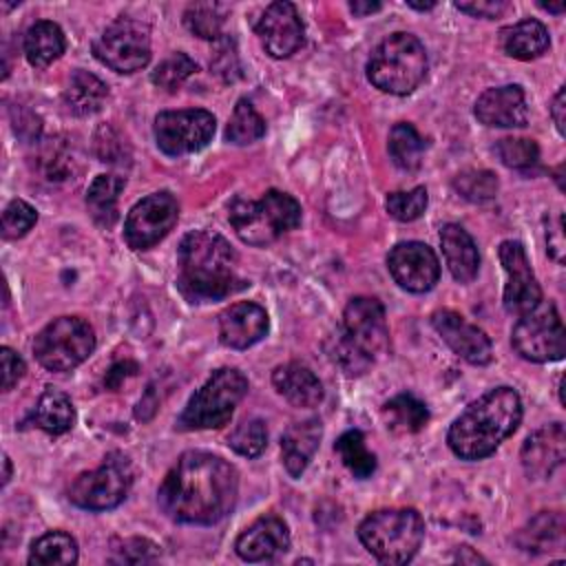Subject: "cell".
<instances>
[{
    "label": "cell",
    "mask_w": 566,
    "mask_h": 566,
    "mask_svg": "<svg viewBox=\"0 0 566 566\" xmlns=\"http://www.w3.org/2000/svg\"><path fill=\"white\" fill-rule=\"evenodd\" d=\"M237 469L208 451H186L166 473L157 491L159 509L179 524L210 526L237 504Z\"/></svg>",
    "instance_id": "6da1fadb"
},
{
    "label": "cell",
    "mask_w": 566,
    "mask_h": 566,
    "mask_svg": "<svg viewBox=\"0 0 566 566\" xmlns=\"http://www.w3.org/2000/svg\"><path fill=\"white\" fill-rule=\"evenodd\" d=\"M245 283L237 274V252L212 230L188 232L177 250V287L190 303L219 301Z\"/></svg>",
    "instance_id": "7a4b0ae2"
},
{
    "label": "cell",
    "mask_w": 566,
    "mask_h": 566,
    "mask_svg": "<svg viewBox=\"0 0 566 566\" xmlns=\"http://www.w3.org/2000/svg\"><path fill=\"white\" fill-rule=\"evenodd\" d=\"M522 420V400L513 387H493L473 400L449 427V449L462 460H482L513 436Z\"/></svg>",
    "instance_id": "3957f363"
},
{
    "label": "cell",
    "mask_w": 566,
    "mask_h": 566,
    "mask_svg": "<svg viewBox=\"0 0 566 566\" xmlns=\"http://www.w3.org/2000/svg\"><path fill=\"white\" fill-rule=\"evenodd\" d=\"M422 42L405 31L387 35L367 60V80L382 93L409 95L427 75Z\"/></svg>",
    "instance_id": "277c9868"
},
{
    "label": "cell",
    "mask_w": 566,
    "mask_h": 566,
    "mask_svg": "<svg viewBox=\"0 0 566 566\" xmlns=\"http://www.w3.org/2000/svg\"><path fill=\"white\" fill-rule=\"evenodd\" d=\"M228 221L248 245H268L301 223L298 201L281 190H268L261 199L237 197L228 208Z\"/></svg>",
    "instance_id": "5b68a950"
},
{
    "label": "cell",
    "mask_w": 566,
    "mask_h": 566,
    "mask_svg": "<svg viewBox=\"0 0 566 566\" xmlns=\"http://www.w3.org/2000/svg\"><path fill=\"white\" fill-rule=\"evenodd\" d=\"M363 546L382 564H407L424 537V522L416 509H382L358 526Z\"/></svg>",
    "instance_id": "8992f818"
},
{
    "label": "cell",
    "mask_w": 566,
    "mask_h": 566,
    "mask_svg": "<svg viewBox=\"0 0 566 566\" xmlns=\"http://www.w3.org/2000/svg\"><path fill=\"white\" fill-rule=\"evenodd\" d=\"M248 394V378L234 367H221L190 396L177 427L184 431L219 429L230 422L234 407Z\"/></svg>",
    "instance_id": "52a82bcc"
},
{
    "label": "cell",
    "mask_w": 566,
    "mask_h": 566,
    "mask_svg": "<svg viewBox=\"0 0 566 566\" xmlns=\"http://www.w3.org/2000/svg\"><path fill=\"white\" fill-rule=\"evenodd\" d=\"M95 349V332L80 316H60L42 327L33 340L38 363L49 371H71Z\"/></svg>",
    "instance_id": "ba28073f"
},
{
    "label": "cell",
    "mask_w": 566,
    "mask_h": 566,
    "mask_svg": "<svg viewBox=\"0 0 566 566\" xmlns=\"http://www.w3.org/2000/svg\"><path fill=\"white\" fill-rule=\"evenodd\" d=\"M133 484L130 460L122 453L104 458L102 467L75 478L69 489V500L86 511H108L124 502Z\"/></svg>",
    "instance_id": "9c48e42d"
},
{
    "label": "cell",
    "mask_w": 566,
    "mask_h": 566,
    "mask_svg": "<svg viewBox=\"0 0 566 566\" xmlns=\"http://www.w3.org/2000/svg\"><path fill=\"white\" fill-rule=\"evenodd\" d=\"M515 352L531 363L562 360L566 352V332L553 303H539L522 314L511 332Z\"/></svg>",
    "instance_id": "30bf717a"
},
{
    "label": "cell",
    "mask_w": 566,
    "mask_h": 566,
    "mask_svg": "<svg viewBox=\"0 0 566 566\" xmlns=\"http://www.w3.org/2000/svg\"><path fill=\"white\" fill-rule=\"evenodd\" d=\"M93 55L115 73H135L150 60V31L133 18H117L93 42Z\"/></svg>",
    "instance_id": "8fae6325"
},
{
    "label": "cell",
    "mask_w": 566,
    "mask_h": 566,
    "mask_svg": "<svg viewBox=\"0 0 566 566\" xmlns=\"http://www.w3.org/2000/svg\"><path fill=\"white\" fill-rule=\"evenodd\" d=\"M214 115L203 108L161 111L153 124L159 150L170 157H181L206 148L214 135Z\"/></svg>",
    "instance_id": "7c38bea8"
},
{
    "label": "cell",
    "mask_w": 566,
    "mask_h": 566,
    "mask_svg": "<svg viewBox=\"0 0 566 566\" xmlns=\"http://www.w3.org/2000/svg\"><path fill=\"white\" fill-rule=\"evenodd\" d=\"M179 206L168 190L139 199L124 223V239L133 250H148L159 243L177 223Z\"/></svg>",
    "instance_id": "4fadbf2b"
},
{
    "label": "cell",
    "mask_w": 566,
    "mask_h": 566,
    "mask_svg": "<svg viewBox=\"0 0 566 566\" xmlns=\"http://www.w3.org/2000/svg\"><path fill=\"white\" fill-rule=\"evenodd\" d=\"M343 336L371 363L389 349L385 307L374 296H354L343 312Z\"/></svg>",
    "instance_id": "5bb4252c"
},
{
    "label": "cell",
    "mask_w": 566,
    "mask_h": 566,
    "mask_svg": "<svg viewBox=\"0 0 566 566\" xmlns=\"http://www.w3.org/2000/svg\"><path fill=\"white\" fill-rule=\"evenodd\" d=\"M500 263L506 274L504 283V310L522 316L542 303V287L531 270L528 256L520 241L506 239L500 243Z\"/></svg>",
    "instance_id": "9a60e30c"
},
{
    "label": "cell",
    "mask_w": 566,
    "mask_h": 566,
    "mask_svg": "<svg viewBox=\"0 0 566 566\" xmlns=\"http://www.w3.org/2000/svg\"><path fill=\"white\" fill-rule=\"evenodd\" d=\"M387 268L394 281L413 294L429 292L440 279V261L436 252L420 241H402L387 254Z\"/></svg>",
    "instance_id": "2e32d148"
},
{
    "label": "cell",
    "mask_w": 566,
    "mask_h": 566,
    "mask_svg": "<svg viewBox=\"0 0 566 566\" xmlns=\"http://www.w3.org/2000/svg\"><path fill=\"white\" fill-rule=\"evenodd\" d=\"M256 35L268 55L283 60L296 53L305 42L303 20L292 2H272L256 20Z\"/></svg>",
    "instance_id": "e0dca14e"
},
{
    "label": "cell",
    "mask_w": 566,
    "mask_h": 566,
    "mask_svg": "<svg viewBox=\"0 0 566 566\" xmlns=\"http://www.w3.org/2000/svg\"><path fill=\"white\" fill-rule=\"evenodd\" d=\"M431 325L449 349L471 365H486L493 358L489 336L462 314L453 310H438L431 314Z\"/></svg>",
    "instance_id": "ac0fdd59"
},
{
    "label": "cell",
    "mask_w": 566,
    "mask_h": 566,
    "mask_svg": "<svg viewBox=\"0 0 566 566\" xmlns=\"http://www.w3.org/2000/svg\"><path fill=\"white\" fill-rule=\"evenodd\" d=\"M478 122L491 128H522L528 122L526 95L520 84L486 88L473 106Z\"/></svg>",
    "instance_id": "d6986e66"
},
{
    "label": "cell",
    "mask_w": 566,
    "mask_h": 566,
    "mask_svg": "<svg viewBox=\"0 0 566 566\" xmlns=\"http://www.w3.org/2000/svg\"><path fill=\"white\" fill-rule=\"evenodd\" d=\"M268 312L252 301L232 303L219 314V340L230 349L252 347L268 334Z\"/></svg>",
    "instance_id": "ffe728a7"
},
{
    "label": "cell",
    "mask_w": 566,
    "mask_h": 566,
    "mask_svg": "<svg viewBox=\"0 0 566 566\" xmlns=\"http://www.w3.org/2000/svg\"><path fill=\"white\" fill-rule=\"evenodd\" d=\"M290 548L287 524L276 515L252 522L234 542V551L245 562H265Z\"/></svg>",
    "instance_id": "44dd1931"
},
{
    "label": "cell",
    "mask_w": 566,
    "mask_h": 566,
    "mask_svg": "<svg viewBox=\"0 0 566 566\" xmlns=\"http://www.w3.org/2000/svg\"><path fill=\"white\" fill-rule=\"evenodd\" d=\"M566 455V431L562 422H551L531 433L522 447V464L531 478H548L562 467Z\"/></svg>",
    "instance_id": "7402d4cb"
},
{
    "label": "cell",
    "mask_w": 566,
    "mask_h": 566,
    "mask_svg": "<svg viewBox=\"0 0 566 566\" xmlns=\"http://www.w3.org/2000/svg\"><path fill=\"white\" fill-rule=\"evenodd\" d=\"M272 385L294 407H316L323 400V385L318 376L303 363H285L272 371Z\"/></svg>",
    "instance_id": "603a6c76"
},
{
    "label": "cell",
    "mask_w": 566,
    "mask_h": 566,
    "mask_svg": "<svg viewBox=\"0 0 566 566\" xmlns=\"http://www.w3.org/2000/svg\"><path fill=\"white\" fill-rule=\"evenodd\" d=\"M440 245L451 276L460 283H471L480 270V254L473 237L458 223H447L440 230Z\"/></svg>",
    "instance_id": "cb8c5ba5"
},
{
    "label": "cell",
    "mask_w": 566,
    "mask_h": 566,
    "mask_svg": "<svg viewBox=\"0 0 566 566\" xmlns=\"http://www.w3.org/2000/svg\"><path fill=\"white\" fill-rule=\"evenodd\" d=\"M323 438V427L316 418H307L301 422H294L285 429L281 438V458L283 467L292 478H298L310 460L314 458L318 444Z\"/></svg>",
    "instance_id": "d4e9b609"
},
{
    "label": "cell",
    "mask_w": 566,
    "mask_h": 566,
    "mask_svg": "<svg viewBox=\"0 0 566 566\" xmlns=\"http://www.w3.org/2000/svg\"><path fill=\"white\" fill-rule=\"evenodd\" d=\"M24 422H31L49 436H62L75 424V407L64 391L46 387Z\"/></svg>",
    "instance_id": "484cf974"
},
{
    "label": "cell",
    "mask_w": 566,
    "mask_h": 566,
    "mask_svg": "<svg viewBox=\"0 0 566 566\" xmlns=\"http://www.w3.org/2000/svg\"><path fill=\"white\" fill-rule=\"evenodd\" d=\"M500 40H502L504 53L522 62L539 57L551 44L548 29L535 18H526L502 29Z\"/></svg>",
    "instance_id": "4316f807"
},
{
    "label": "cell",
    "mask_w": 566,
    "mask_h": 566,
    "mask_svg": "<svg viewBox=\"0 0 566 566\" xmlns=\"http://www.w3.org/2000/svg\"><path fill=\"white\" fill-rule=\"evenodd\" d=\"M22 49H24V57L31 66L44 69L64 53V49H66L64 31L60 29V24H55L51 20H38L27 29Z\"/></svg>",
    "instance_id": "83f0119b"
},
{
    "label": "cell",
    "mask_w": 566,
    "mask_h": 566,
    "mask_svg": "<svg viewBox=\"0 0 566 566\" xmlns=\"http://www.w3.org/2000/svg\"><path fill=\"white\" fill-rule=\"evenodd\" d=\"M526 553H551L564 546V517L555 511H542L515 537Z\"/></svg>",
    "instance_id": "f1b7e54d"
},
{
    "label": "cell",
    "mask_w": 566,
    "mask_h": 566,
    "mask_svg": "<svg viewBox=\"0 0 566 566\" xmlns=\"http://www.w3.org/2000/svg\"><path fill=\"white\" fill-rule=\"evenodd\" d=\"M108 97V86L88 71H73L64 91L66 108L77 117H88L102 108Z\"/></svg>",
    "instance_id": "f546056e"
},
{
    "label": "cell",
    "mask_w": 566,
    "mask_h": 566,
    "mask_svg": "<svg viewBox=\"0 0 566 566\" xmlns=\"http://www.w3.org/2000/svg\"><path fill=\"white\" fill-rule=\"evenodd\" d=\"M126 181L117 175H97L86 190V208L93 221L102 228H111L117 221V201Z\"/></svg>",
    "instance_id": "4dcf8cb0"
},
{
    "label": "cell",
    "mask_w": 566,
    "mask_h": 566,
    "mask_svg": "<svg viewBox=\"0 0 566 566\" xmlns=\"http://www.w3.org/2000/svg\"><path fill=\"white\" fill-rule=\"evenodd\" d=\"M382 420L394 433H418L429 422V409L411 394H398L382 405Z\"/></svg>",
    "instance_id": "1f68e13d"
},
{
    "label": "cell",
    "mask_w": 566,
    "mask_h": 566,
    "mask_svg": "<svg viewBox=\"0 0 566 566\" xmlns=\"http://www.w3.org/2000/svg\"><path fill=\"white\" fill-rule=\"evenodd\" d=\"M77 562V542L64 531H51L38 537L29 551V564L49 566V564H75Z\"/></svg>",
    "instance_id": "d6a6232c"
},
{
    "label": "cell",
    "mask_w": 566,
    "mask_h": 566,
    "mask_svg": "<svg viewBox=\"0 0 566 566\" xmlns=\"http://www.w3.org/2000/svg\"><path fill=\"white\" fill-rule=\"evenodd\" d=\"M334 451L338 453L340 462L349 469V473L358 480L371 478V473L376 471V455L367 449L365 444V436L358 429H349L345 431L336 444Z\"/></svg>",
    "instance_id": "836d02e7"
},
{
    "label": "cell",
    "mask_w": 566,
    "mask_h": 566,
    "mask_svg": "<svg viewBox=\"0 0 566 566\" xmlns=\"http://www.w3.org/2000/svg\"><path fill=\"white\" fill-rule=\"evenodd\" d=\"M389 157L391 161L400 168V170H416L422 161V150H424V142L418 135V130L407 124V122H398L391 130H389Z\"/></svg>",
    "instance_id": "e575fe53"
},
{
    "label": "cell",
    "mask_w": 566,
    "mask_h": 566,
    "mask_svg": "<svg viewBox=\"0 0 566 566\" xmlns=\"http://www.w3.org/2000/svg\"><path fill=\"white\" fill-rule=\"evenodd\" d=\"M265 135V119L256 113L252 102L241 97L226 126V139L237 146L252 144Z\"/></svg>",
    "instance_id": "d590c367"
},
{
    "label": "cell",
    "mask_w": 566,
    "mask_h": 566,
    "mask_svg": "<svg viewBox=\"0 0 566 566\" xmlns=\"http://www.w3.org/2000/svg\"><path fill=\"white\" fill-rule=\"evenodd\" d=\"M226 20V7L217 2H195L184 11V24L201 40H217Z\"/></svg>",
    "instance_id": "8d00e7d4"
},
{
    "label": "cell",
    "mask_w": 566,
    "mask_h": 566,
    "mask_svg": "<svg viewBox=\"0 0 566 566\" xmlns=\"http://www.w3.org/2000/svg\"><path fill=\"white\" fill-rule=\"evenodd\" d=\"M429 203V195L424 186H416L411 190H398V192H389L385 199V208L387 212L396 219V221H416L422 217V212L427 210Z\"/></svg>",
    "instance_id": "74e56055"
},
{
    "label": "cell",
    "mask_w": 566,
    "mask_h": 566,
    "mask_svg": "<svg viewBox=\"0 0 566 566\" xmlns=\"http://www.w3.org/2000/svg\"><path fill=\"white\" fill-rule=\"evenodd\" d=\"M228 444L232 451H237L239 455L245 458H256L263 453V449L268 447V429L265 422L259 418H250L243 420L230 436H228Z\"/></svg>",
    "instance_id": "f35d334b"
},
{
    "label": "cell",
    "mask_w": 566,
    "mask_h": 566,
    "mask_svg": "<svg viewBox=\"0 0 566 566\" xmlns=\"http://www.w3.org/2000/svg\"><path fill=\"white\" fill-rule=\"evenodd\" d=\"M195 71H197V62H195L190 55L177 51V53H172L170 57H166L164 62L157 64V69L153 71L150 80H153L155 86H159V88H164V91H175V88H179Z\"/></svg>",
    "instance_id": "ab89813d"
},
{
    "label": "cell",
    "mask_w": 566,
    "mask_h": 566,
    "mask_svg": "<svg viewBox=\"0 0 566 566\" xmlns=\"http://www.w3.org/2000/svg\"><path fill=\"white\" fill-rule=\"evenodd\" d=\"M453 188L473 203H484L497 195V177L491 170H462L453 179Z\"/></svg>",
    "instance_id": "60d3db41"
},
{
    "label": "cell",
    "mask_w": 566,
    "mask_h": 566,
    "mask_svg": "<svg viewBox=\"0 0 566 566\" xmlns=\"http://www.w3.org/2000/svg\"><path fill=\"white\" fill-rule=\"evenodd\" d=\"M497 157L506 168L528 170L539 161V148L526 137H504L497 142Z\"/></svg>",
    "instance_id": "b9f144b4"
},
{
    "label": "cell",
    "mask_w": 566,
    "mask_h": 566,
    "mask_svg": "<svg viewBox=\"0 0 566 566\" xmlns=\"http://www.w3.org/2000/svg\"><path fill=\"white\" fill-rule=\"evenodd\" d=\"M38 221V212L22 199H13L7 203L2 212V237L4 239H20L24 237Z\"/></svg>",
    "instance_id": "7bdbcfd3"
},
{
    "label": "cell",
    "mask_w": 566,
    "mask_h": 566,
    "mask_svg": "<svg viewBox=\"0 0 566 566\" xmlns=\"http://www.w3.org/2000/svg\"><path fill=\"white\" fill-rule=\"evenodd\" d=\"M38 164L42 168V175L49 179V181H57V179H66L69 172H71V166H73V157L69 155V150L62 146V144H49L40 157H38Z\"/></svg>",
    "instance_id": "ee69618b"
},
{
    "label": "cell",
    "mask_w": 566,
    "mask_h": 566,
    "mask_svg": "<svg viewBox=\"0 0 566 566\" xmlns=\"http://www.w3.org/2000/svg\"><path fill=\"white\" fill-rule=\"evenodd\" d=\"M334 363L347 374V376H360L369 369L371 360L367 356H363L343 334L334 340V352H332Z\"/></svg>",
    "instance_id": "f6af8a7d"
},
{
    "label": "cell",
    "mask_w": 566,
    "mask_h": 566,
    "mask_svg": "<svg viewBox=\"0 0 566 566\" xmlns=\"http://www.w3.org/2000/svg\"><path fill=\"white\" fill-rule=\"evenodd\" d=\"M113 562H124V564H139V562H150L159 555V546L153 544L150 539L144 537H128L119 546L113 548Z\"/></svg>",
    "instance_id": "bcb514c9"
},
{
    "label": "cell",
    "mask_w": 566,
    "mask_h": 566,
    "mask_svg": "<svg viewBox=\"0 0 566 566\" xmlns=\"http://www.w3.org/2000/svg\"><path fill=\"white\" fill-rule=\"evenodd\" d=\"M210 66L214 69V73L219 77H223L226 82H234L237 77H241V64L237 57V51L232 49L230 40H223L210 62Z\"/></svg>",
    "instance_id": "7dc6e473"
},
{
    "label": "cell",
    "mask_w": 566,
    "mask_h": 566,
    "mask_svg": "<svg viewBox=\"0 0 566 566\" xmlns=\"http://www.w3.org/2000/svg\"><path fill=\"white\" fill-rule=\"evenodd\" d=\"M0 360H2V389L11 391L18 385V380L24 376L27 365L11 347L0 349Z\"/></svg>",
    "instance_id": "c3c4849f"
},
{
    "label": "cell",
    "mask_w": 566,
    "mask_h": 566,
    "mask_svg": "<svg viewBox=\"0 0 566 566\" xmlns=\"http://www.w3.org/2000/svg\"><path fill=\"white\" fill-rule=\"evenodd\" d=\"M455 9L473 18H495L506 9V2L504 0H469V2H455Z\"/></svg>",
    "instance_id": "681fc988"
},
{
    "label": "cell",
    "mask_w": 566,
    "mask_h": 566,
    "mask_svg": "<svg viewBox=\"0 0 566 566\" xmlns=\"http://www.w3.org/2000/svg\"><path fill=\"white\" fill-rule=\"evenodd\" d=\"M546 245H548V252L553 254V259H555L557 263H562V261H564V250H566L562 214H557L555 226H551V223H548V228H546Z\"/></svg>",
    "instance_id": "f907efd6"
},
{
    "label": "cell",
    "mask_w": 566,
    "mask_h": 566,
    "mask_svg": "<svg viewBox=\"0 0 566 566\" xmlns=\"http://www.w3.org/2000/svg\"><path fill=\"white\" fill-rule=\"evenodd\" d=\"M135 374H137V363H133V360H119V363H115V365L106 371L104 385L115 391V389L122 387V382H124L126 378H130V376H135Z\"/></svg>",
    "instance_id": "816d5d0a"
},
{
    "label": "cell",
    "mask_w": 566,
    "mask_h": 566,
    "mask_svg": "<svg viewBox=\"0 0 566 566\" xmlns=\"http://www.w3.org/2000/svg\"><path fill=\"white\" fill-rule=\"evenodd\" d=\"M564 111H566V104H564V86L555 93L553 102H551V117L557 126V133L564 135Z\"/></svg>",
    "instance_id": "f5cc1de1"
},
{
    "label": "cell",
    "mask_w": 566,
    "mask_h": 566,
    "mask_svg": "<svg viewBox=\"0 0 566 566\" xmlns=\"http://www.w3.org/2000/svg\"><path fill=\"white\" fill-rule=\"evenodd\" d=\"M455 562H460V564H478V562H486L482 555H478L473 548H469V546H460L458 551H455V557H453Z\"/></svg>",
    "instance_id": "db71d44e"
},
{
    "label": "cell",
    "mask_w": 566,
    "mask_h": 566,
    "mask_svg": "<svg viewBox=\"0 0 566 566\" xmlns=\"http://www.w3.org/2000/svg\"><path fill=\"white\" fill-rule=\"evenodd\" d=\"M380 2H363V0H354L349 2V9L356 13V15H369V13H376L380 11Z\"/></svg>",
    "instance_id": "11a10c76"
},
{
    "label": "cell",
    "mask_w": 566,
    "mask_h": 566,
    "mask_svg": "<svg viewBox=\"0 0 566 566\" xmlns=\"http://www.w3.org/2000/svg\"><path fill=\"white\" fill-rule=\"evenodd\" d=\"M407 4H409L411 9H418V11H429V9H433V7H436V0H429V2H416V0H407Z\"/></svg>",
    "instance_id": "9f6ffc18"
},
{
    "label": "cell",
    "mask_w": 566,
    "mask_h": 566,
    "mask_svg": "<svg viewBox=\"0 0 566 566\" xmlns=\"http://www.w3.org/2000/svg\"><path fill=\"white\" fill-rule=\"evenodd\" d=\"M539 7L548 13H562L564 11V4H544V2H539Z\"/></svg>",
    "instance_id": "6f0895ef"
},
{
    "label": "cell",
    "mask_w": 566,
    "mask_h": 566,
    "mask_svg": "<svg viewBox=\"0 0 566 566\" xmlns=\"http://www.w3.org/2000/svg\"><path fill=\"white\" fill-rule=\"evenodd\" d=\"M9 478H11V460H9V455H4V475H2V484H7Z\"/></svg>",
    "instance_id": "680465c9"
}]
</instances>
